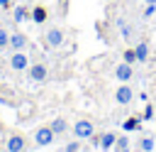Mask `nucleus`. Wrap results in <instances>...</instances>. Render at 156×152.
<instances>
[{"label":"nucleus","mask_w":156,"mask_h":152,"mask_svg":"<svg viewBox=\"0 0 156 152\" xmlns=\"http://www.w3.org/2000/svg\"><path fill=\"white\" fill-rule=\"evenodd\" d=\"M63 39H66V34H63L61 27H49V32L44 34V44H46V49H58V47L63 44Z\"/></svg>","instance_id":"1"},{"label":"nucleus","mask_w":156,"mask_h":152,"mask_svg":"<svg viewBox=\"0 0 156 152\" xmlns=\"http://www.w3.org/2000/svg\"><path fill=\"white\" fill-rule=\"evenodd\" d=\"M73 135H76V140H90L95 135V125L90 120H78V123H73Z\"/></svg>","instance_id":"2"},{"label":"nucleus","mask_w":156,"mask_h":152,"mask_svg":"<svg viewBox=\"0 0 156 152\" xmlns=\"http://www.w3.org/2000/svg\"><path fill=\"white\" fill-rule=\"evenodd\" d=\"M54 140H56V132H54L49 125H41V127L34 130V142H37L39 147H49Z\"/></svg>","instance_id":"3"},{"label":"nucleus","mask_w":156,"mask_h":152,"mask_svg":"<svg viewBox=\"0 0 156 152\" xmlns=\"http://www.w3.org/2000/svg\"><path fill=\"white\" fill-rule=\"evenodd\" d=\"M46 76H49L46 64H29V69H27V78H29V81L41 83V81H46Z\"/></svg>","instance_id":"4"},{"label":"nucleus","mask_w":156,"mask_h":152,"mask_svg":"<svg viewBox=\"0 0 156 152\" xmlns=\"http://www.w3.org/2000/svg\"><path fill=\"white\" fill-rule=\"evenodd\" d=\"M10 69L12 71H27L29 69V56L24 51H12L10 54Z\"/></svg>","instance_id":"5"},{"label":"nucleus","mask_w":156,"mask_h":152,"mask_svg":"<svg viewBox=\"0 0 156 152\" xmlns=\"http://www.w3.org/2000/svg\"><path fill=\"white\" fill-rule=\"evenodd\" d=\"M115 101H117L119 105H129V103L134 101V91H132V86H129V83H119L117 91H115Z\"/></svg>","instance_id":"6"},{"label":"nucleus","mask_w":156,"mask_h":152,"mask_svg":"<svg viewBox=\"0 0 156 152\" xmlns=\"http://www.w3.org/2000/svg\"><path fill=\"white\" fill-rule=\"evenodd\" d=\"M115 78H117L119 83H129V81L134 78V69H132V64H127V61L117 64V66H115Z\"/></svg>","instance_id":"7"},{"label":"nucleus","mask_w":156,"mask_h":152,"mask_svg":"<svg viewBox=\"0 0 156 152\" xmlns=\"http://www.w3.org/2000/svg\"><path fill=\"white\" fill-rule=\"evenodd\" d=\"M5 150H7V152H24V150H27V140H24V135H20V132H12V135L7 137V145H5Z\"/></svg>","instance_id":"8"},{"label":"nucleus","mask_w":156,"mask_h":152,"mask_svg":"<svg viewBox=\"0 0 156 152\" xmlns=\"http://www.w3.org/2000/svg\"><path fill=\"white\" fill-rule=\"evenodd\" d=\"M29 47V37L24 32H12L10 34V49L12 51H24Z\"/></svg>","instance_id":"9"},{"label":"nucleus","mask_w":156,"mask_h":152,"mask_svg":"<svg viewBox=\"0 0 156 152\" xmlns=\"http://www.w3.org/2000/svg\"><path fill=\"white\" fill-rule=\"evenodd\" d=\"M117 137H119V135H117V132H112V130L102 132V135H100V150H105V152H107V150H115Z\"/></svg>","instance_id":"10"},{"label":"nucleus","mask_w":156,"mask_h":152,"mask_svg":"<svg viewBox=\"0 0 156 152\" xmlns=\"http://www.w3.org/2000/svg\"><path fill=\"white\" fill-rule=\"evenodd\" d=\"M29 15H32V10H29L27 5H15V10H12V20H15V25L27 22V20H29Z\"/></svg>","instance_id":"11"},{"label":"nucleus","mask_w":156,"mask_h":152,"mask_svg":"<svg viewBox=\"0 0 156 152\" xmlns=\"http://www.w3.org/2000/svg\"><path fill=\"white\" fill-rule=\"evenodd\" d=\"M46 17H49V10H46L44 5H37V7H32V15H29V20H32L34 25H44V22H46Z\"/></svg>","instance_id":"12"},{"label":"nucleus","mask_w":156,"mask_h":152,"mask_svg":"<svg viewBox=\"0 0 156 152\" xmlns=\"http://www.w3.org/2000/svg\"><path fill=\"white\" fill-rule=\"evenodd\" d=\"M49 127H51L56 135H63V132L68 130V120H66V118H54V120L49 123Z\"/></svg>","instance_id":"13"},{"label":"nucleus","mask_w":156,"mask_h":152,"mask_svg":"<svg viewBox=\"0 0 156 152\" xmlns=\"http://www.w3.org/2000/svg\"><path fill=\"white\" fill-rule=\"evenodd\" d=\"M122 130H127V132H134V130H141V118H127L124 123H122Z\"/></svg>","instance_id":"14"},{"label":"nucleus","mask_w":156,"mask_h":152,"mask_svg":"<svg viewBox=\"0 0 156 152\" xmlns=\"http://www.w3.org/2000/svg\"><path fill=\"white\" fill-rule=\"evenodd\" d=\"M139 150H141V152H154V150H156V140H154L151 135H144V137L139 140Z\"/></svg>","instance_id":"15"},{"label":"nucleus","mask_w":156,"mask_h":152,"mask_svg":"<svg viewBox=\"0 0 156 152\" xmlns=\"http://www.w3.org/2000/svg\"><path fill=\"white\" fill-rule=\"evenodd\" d=\"M117 27H119V34H122V39H129V37L134 34V27H132L129 22H124L122 17L117 20Z\"/></svg>","instance_id":"16"},{"label":"nucleus","mask_w":156,"mask_h":152,"mask_svg":"<svg viewBox=\"0 0 156 152\" xmlns=\"http://www.w3.org/2000/svg\"><path fill=\"white\" fill-rule=\"evenodd\" d=\"M134 51H136V59H139V64H144V61L149 59V44H146V42H139V44L134 47Z\"/></svg>","instance_id":"17"},{"label":"nucleus","mask_w":156,"mask_h":152,"mask_svg":"<svg viewBox=\"0 0 156 152\" xmlns=\"http://www.w3.org/2000/svg\"><path fill=\"white\" fill-rule=\"evenodd\" d=\"M122 59H124L127 64H132V66H134V64L139 61V59H136V51H134V49H127V51L122 54Z\"/></svg>","instance_id":"18"},{"label":"nucleus","mask_w":156,"mask_h":152,"mask_svg":"<svg viewBox=\"0 0 156 152\" xmlns=\"http://www.w3.org/2000/svg\"><path fill=\"white\" fill-rule=\"evenodd\" d=\"M154 115H156V108H154L151 103H146V105H144V113H141V120H151Z\"/></svg>","instance_id":"19"},{"label":"nucleus","mask_w":156,"mask_h":152,"mask_svg":"<svg viewBox=\"0 0 156 152\" xmlns=\"http://www.w3.org/2000/svg\"><path fill=\"white\" fill-rule=\"evenodd\" d=\"M10 47V32L0 27V49H7Z\"/></svg>","instance_id":"20"},{"label":"nucleus","mask_w":156,"mask_h":152,"mask_svg":"<svg viewBox=\"0 0 156 152\" xmlns=\"http://www.w3.org/2000/svg\"><path fill=\"white\" fill-rule=\"evenodd\" d=\"M129 147V140L127 137H117V145H115V152H122V150H127Z\"/></svg>","instance_id":"21"},{"label":"nucleus","mask_w":156,"mask_h":152,"mask_svg":"<svg viewBox=\"0 0 156 152\" xmlns=\"http://www.w3.org/2000/svg\"><path fill=\"white\" fill-rule=\"evenodd\" d=\"M141 15H144L146 20L154 17V15H156V5H144V12H141Z\"/></svg>","instance_id":"22"},{"label":"nucleus","mask_w":156,"mask_h":152,"mask_svg":"<svg viewBox=\"0 0 156 152\" xmlns=\"http://www.w3.org/2000/svg\"><path fill=\"white\" fill-rule=\"evenodd\" d=\"M63 152H80V145H78V140H73V142H68Z\"/></svg>","instance_id":"23"},{"label":"nucleus","mask_w":156,"mask_h":152,"mask_svg":"<svg viewBox=\"0 0 156 152\" xmlns=\"http://www.w3.org/2000/svg\"><path fill=\"white\" fill-rule=\"evenodd\" d=\"M0 7H10V0H0Z\"/></svg>","instance_id":"24"},{"label":"nucleus","mask_w":156,"mask_h":152,"mask_svg":"<svg viewBox=\"0 0 156 152\" xmlns=\"http://www.w3.org/2000/svg\"><path fill=\"white\" fill-rule=\"evenodd\" d=\"M144 5H156V0H144Z\"/></svg>","instance_id":"25"},{"label":"nucleus","mask_w":156,"mask_h":152,"mask_svg":"<svg viewBox=\"0 0 156 152\" xmlns=\"http://www.w3.org/2000/svg\"><path fill=\"white\" fill-rule=\"evenodd\" d=\"M122 152H132V150H129V147H127V150H122Z\"/></svg>","instance_id":"26"},{"label":"nucleus","mask_w":156,"mask_h":152,"mask_svg":"<svg viewBox=\"0 0 156 152\" xmlns=\"http://www.w3.org/2000/svg\"><path fill=\"white\" fill-rule=\"evenodd\" d=\"M154 120H156V115H154Z\"/></svg>","instance_id":"27"}]
</instances>
